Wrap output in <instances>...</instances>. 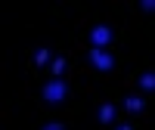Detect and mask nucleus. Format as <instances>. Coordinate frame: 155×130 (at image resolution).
<instances>
[{
	"label": "nucleus",
	"mask_w": 155,
	"mask_h": 130,
	"mask_svg": "<svg viewBox=\"0 0 155 130\" xmlns=\"http://www.w3.org/2000/svg\"><path fill=\"white\" fill-rule=\"evenodd\" d=\"M143 9L146 12H155V0H143Z\"/></svg>",
	"instance_id": "1a4fd4ad"
},
{
	"label": "nucleus",
	"mask_w": 155,
	"mask_h": 130,
	"mask_svg": "<svg viewBox=\"0 0 155 130\" xmlns=\"http://www.w3.org/2000/svg\"><path fill=\"white\" fill-rule=\"evenodd\" d=\"M115 130H134L130 124H118V127H115Z\"/></svg>",
	"instance_id": "9b49d317"
},
{
	"label": "nucleus",
	"mask_w": 155,
	"mask_h": 130,
	"mask_svg": "<svg viewBox=\"0 0 155 130\" xmlns=\"http://www.w3.org/2000/svg\"><path fill=\"white\" fill-rule=\"evenodd\" d=\"M143 106H146L143 96H127V99H124V109H127V112H134V115H137V112H143Z\"/></svg>",
	"instance_id": "39448f33"
},
{
	"label": "nucleus",
	"mask_w": 155,
	"mask_h": 130,
	"mask_svg": "<svg viewBox=\"0 0 155 130\" xmlns=\"http://www.w3.org/2000/svg\"><path fill=\"white\" fill-rule=\"evenodd\" d=\"M65 96H68V84L62 81V77H53V81L44 87V99L50 102V106H59Z\"/></svg>",
	"instance_id": "f257e3e1"
},
{
	"label": "nucleus",
	"mask_w": 155,
	"mask_h": 130,
	"mask_svg": "<svg viewBox=\"0 0 155 130\" xmlns=\"http://www.w3.org/2000/svg\"><path fill=\"white\" fill-rule=\"evenodd\" d=\"M115 121V106L112 102H102L99 106V124H112Z\"/></svg>",
	"instance_id": "20e7f679"
},
{
	"label": "nucleus",
	"mask_w": 155,
	"mask_h": 130,
	"mask_svg": "<svg viewBox=\"0 0 155 130\" xmlns=\"http://www.w3.org/2000/svg\"><path fill=\"white\" fill-rule=\"evenodd\" d=\"M44 130H65V127H62V124H56V121H53V124H47Z\"/></svg>",
	"instance_id": "9d476101"
},
{
	"label": "nucleus",
	"mask_w": 155,
	"mask_h": 130,
	"mask_svg": "<svg viewBox=\"0 0 155 130\" xmlns=\"http://www.w3.org/2000/svg\"><path fill=\"white\" fill-rule=\"evenodd\" d=\"M65 65H68L65 59H62V56H56V59H53V77H62V71H65Z\"/></svg>",
	"instance_id": "6e6552de"
},
{
	"label": "nucleus",
	"mask_w": 155,
	"mask_h": 130,
	"mask_svg": "<svg viewBox=\"0 0 155 130\" xmlns=\"http://www.w3.org/2000/svg\"><path fill=\"white\" fill-rule=\"evenodd\" d=\"M109 41H112V28H106V25H96V28L90 31V44H93V47L106 50V47H109Z\"/></svg>",
	"instance_id": "7ed1b4c3"
},
{
	"label": "nucleus",
	"mask_w": 155,
	"mask_h": 130,
	"mask_svg": "<svg viewBox=\"0 0 155 130\" xmlns=\"http://www.w3.org/2000/svg\"><path fill=\"white\" fill-rule=\"evenodd\" d=\"M140 90H155V71H143L140 74Z\"/></svg>",
	"instance_id": "423d86ee"
},
{
	"label": "nucleus",
	"mask_w": 155,
	"mask_h": 130,
	"mask_svg": "<svg viewBox=\"0 0 155 130\" xmlns=\"http://www.w3.org/2000/svg\"><path fill=\"white\" fill-rule=\"evenodd\" d=\"M90 65H93L96 71H112V68H115V59L106 53V50L93 47V50H90Z\"/></svg>",
	"instance_id": "f03ea898"
},
{
	"label": "nucleus",
	"mask_w": 155,
	"mask_h": 130,
	"mask_svg": "<svg viewBox=\"0 0 155 130\" xmlns=\"http://www.w3.org/2000/svg\"><path fill=\"white\" fill-rule=\"evenodd\" d=\"M34 62H37V65H47V62H50V50H47V47H37Z\"/></svg>",
	"instance_id": "0eeeda50"
}]
</instances>
